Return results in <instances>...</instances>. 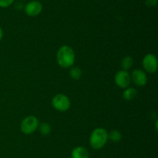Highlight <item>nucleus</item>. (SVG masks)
Listing matches in <instances>:
<instances>
[{"instance_id": "7ed1b4c3", "label": "nucleus", "mask_w": 158, "mask_h": 158, "mask_svg": "<svg viewBox=\"0 0 158 158\" xmlns=\"http://www.w3.org/2000/svg\"><path fill=\"white\" fill-rule=\"evenodd\" d=\"M40 122L34 116H28L22 120L20 124V129L24 134L30 135L38 129Z\"/></svg>"}, {"instance_id": "a211bd4d", "label": "nucleus", "mask_w": 158, "mask_h": 158, "mask_svg": "<svg viewBox=\"0 0 158 158\" xmlns=\"http://www.w3.org/2000/svg\"><path fill=\"white\" fill-rule=\"evenodd\" d=\"M22 1H26V0H22Z\"/></svg>"}, {"instance_id": "f257e3e1", "label": "nucleus", "mask_w": 158, "mask_h": 158, "mask_svg": "<svg viewBox=\"0 0 158 158\" xmlns=\"http://www.w3.org/2000/svg\"><path fill=\"white\" fill-rule=\"evenodd\" d=\"M76 55L71 46L64 45L60 47L56 53L57 64L63 68H69L73 66Z\"/></svg>"}, {"instance_id": "20e7f679", "label": "nucleus", "mask_w": 158, "mask_h": 158, "mask_svg": "<svg viewBox=\"0 0 158 158\" xmlns=\"http://www.w3.org/2000/svg\"><path fill=\"white\" fill-rule=\"evenodd\" d=\"M52 105L57 111L66 112L71 107L70 99L64 94H57L52 98Z\"/></svg>"}, {"instance_id": "dca6fc26", "label": "nucleus", "mask_w": 158, "mask_h": 158, "mask_svg": "<svg viewBox=\"0 0 158 158\" xmlns=\"http://www.w3.org/2000/svg\"><path fill=\"white\" fill-rule=\"evenodd\" d=\"M145 3L147 6L151 7V6H154L155 5H157V0H145Z\"/></svg>"}, {"instance_id": "f8f14e48", "label": "nucleus", "mask_w": 158, "mask_h": 158, "mask_svg": "<svg viewBox=\"0 0 158 158\" xmlns=\"http://www.w3.org/2000/svg\"><path fill=\"white\" fill-rule=\"evenodd\" d=\"M108 139L114 143H118L122 139V134L117 129H113L108 133Z\"/></svg>"}, {"instance_id": "423d86ee", "label": "nucleus", "mask_w": 158, "mask_h": 158, "mask_svg": "<svg viewBox=\"0 0 158 158\" xmlns=\"http://www.w3.org/2000/svg\"><path fill=\"white\" fill-rule=\"evenodd\" d=\"M114 81H115L116 85L119 88H127L129 87L130 84H131V74L127 72V71L120 70V71H118L116 73Z\"/></svg>"}, {"instance_id": "ddd939ff", "label": "nucleus", "mask_w": 158, "mask_h": 158, "mask_svg": "<svg viewBox=\"0 0 158 158\" xmlns=\"http://www.w3.org/2000/svg\"><path fill=\"white\" fill-rule=\"evenodd\" d=\"M38 129L40 133L42 135H43V136H47V135H49L51 133V129H52L51 125L49 123H47V122H42L41 124L39 125Z\"/></svg>"}, {"instance_id": "9b49d317", "label": "nucleus", "mask_w": 158, "mask_h": 158, "mask_svg": "<svg viewBox=\"0 0 158 158\" xmlns=\"http://www.w3.org/2000/svg\"><path fill=\"white\" fill-rule=\"evenodd\" d=\"M133 64H134V59L131 56H126L121 60V67L124 71H128L131 69Z\"/></svg>"}, {"instance_id": "2eb2a0df", "label": "nucleus", "mask_w": 158, "mask_h": 158, "mask_svg": "<svg viewBox=\"0 0 158 158\" xmlns=\"http://www.w3.org/2000/svg\"><path fill=\"white\" fill-rule=\"evenodd\" d=\"M15 0H0V8H8L13 4Z\"/></svg>"}, {"instance_id": "1a4fd4ad", "label": "nucleus", "mask_w": 158, "mask_h": 158, "mask_svg": "<svg viewBox=\"0 0 158 158\" xmlns=\"http://www.w3.org/2000/svg\"><path fill=\"white\" fill-rule=\"evenodd\" d=\"M72 158H89V153L84 147H77L71 151Z\"/></svg>"}, {"instance_id": "39448f33", "label": "nucleus", "mask_w": 158, "mask_h": 158, "mask_svg": "<svg viewBox=\"0 0 158 158\" xmlns=\"http://www.w3.org/2000/svg\"><path fill=\"white\" fill-rule=\"evenodd\" d=\"M142 65L146 72L154 74L157 71L158 68L157 57L153 54H146L142 60Z\"/></svg>"}, {"instance_id": "f03ea898", "label": "nucleus", "mask_w": 158, "mask_h": 158, "mask_svg": "<svg viewBox=\"0 0 158 158\" xmlns=\"http://www.w3.org/2000/svg\"><path fill=\"white\" fill-rule=\"evenodd\" d=\"M108 132L105 129L99 127L93 130L89 136V145L94 150H100L108 141Z\"/></svg>"}, {"instance_id": "6e6552de", "label": "nucleus", "mask_w": 158, "mask_h": 158, "mask_svg": "<svg viewBox=\"0 0 158 158\" xmlns=\"http://www.w3.org/2000/svg\"><path fill=\"white\" fill-rule=\"evenodd\" d=\"M131 78L134 83L139 87L145 86L148 83V76L146 72L143 70H134L131 74Z\"/></svg>"}, {"instance_id": "0eeeda50", "label": "nucleus", "mask_w": 158, "mask_h": 158, "mask_svg": "<svg viewBox=\"0 0 158 158\" xmlns=\"http://www.w3.org/2000/svg\"><path fill=\"white\" fill-rule=\"evenodd\" d=\"M43 11V5L39 1H31L25 6V12L31 17L37 16Z\"/></svg>"}, {"instance_id": "9d476101", "label": "nucleus", "mask_w": 158, "mask_h": 158, "mask_svg": "<svg viewBox=\"0 0 158 158\" xmlns=\"http://www.w3.org/2000/svg\"><path fill=\"white\" fill-rule=\"evenodd\" d=\"M137 90L134 88H127L123 93V99L126 101H131L137 95Z\"/></svg>"}, {"instance_id": "4468645a", "label": "nucleus", "mask_w": 158, "mask_h": 158, "mask_svg": "<svg viewBox=\"0 0 158 158\" xmlns=\"http://www.w3.org/2000/svg\"><path fill=\"white\" fill-rule=\"evenodd\" d=\"M69 75L74 80H79L82 76V71L78 67H71Z\"/></svg>"}, {"instance_id": "f3484780", "label": "nucleus", "mask_w": 158, "mask_h": 158, "mask_svg": "<svg viewBox=\"0 0 158 158\" xmlns=\"http://www.w3.org/2000/svg\"><path fill=\"white\" fill-rule=\"evenodd\" d=\"M3 38V30L2 29V27L0 26V40Z\"/></svg>"}]
</instances>
